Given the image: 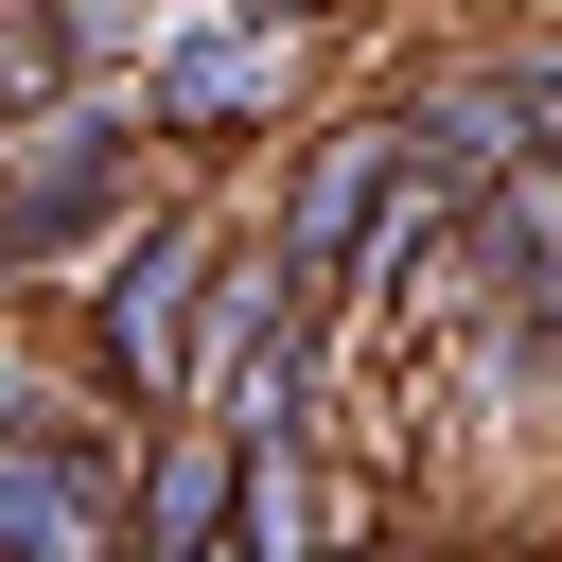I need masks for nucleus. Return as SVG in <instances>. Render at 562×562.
I'll list each match as a JSON object with an SVG mask.
<instances>
[{
  "label": "nucleus",
  "instance_id": "f257e3e1",
  "mask_svg": "<svg viewBox=\"0 0 562 562\" xmlns=\"http://www.w3.org/2000/svg\"><path fill=\"white\" fill-rule=\"evenodd\" d=\"M211 263H228V211H211V193H158V211L70 281V386H88L105 439L193 422V316H211Z\"/></svg>",
  "mask_w": 562,
  "mask_h": 562
},
{
  "label": "nucleus",
  "instance_id": "f03ea898",
  "mask_svg": "<svg viewBox=\"0 0 562 562\" xmlns=\"http://www.w3.org/2000/svg\"><path fill=\"white\" fill-rule=\"evenodd\" d=\"M158 193H176V176H158L140 105H123V88H70L53 123L0 140V299H70Z\"/></svg>",
  "mask_w": 562,
  "mask_h": 562
},
{
  "label": "nucleus",
  "instance_id": "7ed1b4c3",
  "mask_svg": "<svg viewBox=\"0 0 562 562\" xmlns=\"http://www.w3.org/2000/svg\"><path fill=\"white\" fill-rule=\"evenodd\" d=\"M316 18H334V0H211V18L123 88L176 193H193V176H228V158H263V140L316 105Z\"/></svg>",
  "mask_w": 562,
  "mask_h": 562
},
{
  "label": "nucleus",
  "instance_id": "20e7f679",
  "mask_svg": "<svg viewBox=\"0 0 562 562\" xmlns=\"http://www.w3.org/2000/svg\"><path fill=\"white\" fill-rule=\"evenodd\" d=\"M386 176H404L386 88H334V105H299V123H281V176H263L246 246H263L299 299H334V281H351V246H369V211H386Z\"/></svg>",
  "mask_w": 562,
  "mask_h": 562
},
{
  "label": "nucleus",
  "instance_id": "39448f33",
  "mask_svg": "<svg viewBox=\"0 0 562 562\" xmlns=\"http://www.w3.org/2000/svg\"><path fill=\"white\" fill-rule=\"evenodd\" d=\"M228 474H246V457H228L211 422H140V439H123V562H211V544H228Z\"/></svg>",
  "mask_w": 562,
  "mask_h": 562
},
{
  "label": "nucleus",
  "instance_id": "423d86ee",
  "mask_svg": "<svg viewBox=\"0 0 562 562\" xmlns=\"http://www.w3.org/2000/svg\"><path fill=\"white\" fill-rule=\"evenodd\" d=\"M474 53H492V105H509L527 176H562V18H509V35H474Z\"/></svg>",
  "mask_w": 562,
  "mask_h": 562
},
{
  "label": "nucleus",
  "instance_id": "0eeeda50",
  "mask_svg": "<svg viewBox=\"0 0 562 562\" xmlns=\"http://www.w3.org/2000/svg\"><path fill=\"white\" fill-rule=\"evenodd\" d=\"M474 18H492V35H509V18H544V0H474Z\"/></svg>",
  "mask_w": 562,
  "mask_h": 562
},
{
  "label": "nucleus",
  "instance_id": "6e6552de",
  "mask_svg": "<svg viewBox=\"0 0 562 562\" xmlns=\"http://www.w3.org/2000/svg\"><path fill=\"white\" fill-rule=\"evenodd\" d=\"M211 562H228V544H211Z\"/></svg>",
  "mask_w": 562,
  "mask_h": 562
}]
</instances>
